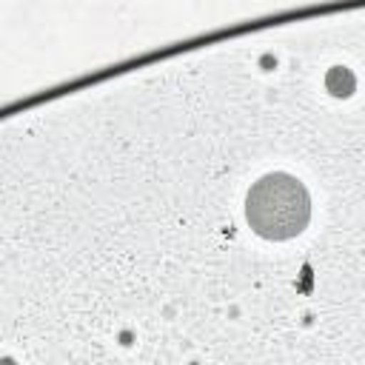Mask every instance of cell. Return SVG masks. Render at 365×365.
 <instances>
[{
    "instance_id": "1",
    "label": "cell",
    "mask_w": 365,
    "mask_h": 365,
    "mask_svg": "<svg viewBox=\"0 0 365 365\" xmlns=\"http://www.w3.org/2000/svg\"><path fill=\"white\" fill-rule=\"evenodd\" d=\"M248 222L259 237L268 240H291L308 225L311 202L299 180L291 174H268L257 180L248 191L245 205Z\"/></svg>"
}]
</instances>
